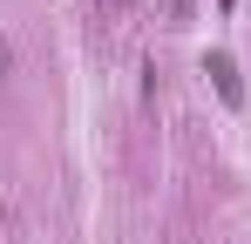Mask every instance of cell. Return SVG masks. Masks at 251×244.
<instances>
[{"label":"cell","instance_id":"1","mask_svg":"<svg viewBox=\"0 0 251 244\" xmlns=\"http://www.w3.org/2000/svg\"><path fill=\"white\" fill-rule=\"evenodd\" d=\"M204 75L217 81V95H224L231 109H245V81H238V68H231V54H210V61H204Z\"/></svg>","mask_w":251,"mask_h":244},{"label":"cell","instance_id":"2","mask_svg":"<svg viewBox=\"0 0 251 244\" xmlns=\"http://www.w3.org/2000/svg\"><path fill=\"white\" fill-rule=\"evenodd\" d=\"M217 7H231V0H217Z\"/></svg>","mask_w":251,"mask_h":244}]
</instances>
